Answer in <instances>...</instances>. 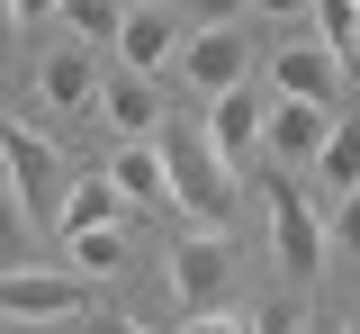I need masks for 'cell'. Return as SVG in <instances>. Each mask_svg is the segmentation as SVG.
<instances>
[{
  "instance_id": "9",
  "label": "cell",
  "mask_w": 360,
  "mask_h": 334,
  "mask_svg": "<svg viewBox=\"0 0 360 334\" xmlns=\"http://www.w3.org/2000/svg\"><path fill=\"white\" fill-rule=\"evenodd\" d=\"M324 127H333V109L270 99V109H262V154H279V163H315V154H324Z\"/></svg>"
},
{
  "instance_id": "29",
  "label": "cell",
  "mask_w": 360,
  "mask_h": 334,
  "mask_svg": "<svg viewBox=\"0 0 360 334\" xmlns=\"http://www.w3.org/2000/svg\"><path fill=\"white\" fill-rule=\"evenodd\" d=\"M0 18H9V0H0Z\"/></svg>"
},
{
  "instance_id": "3",
  "label": "cell",
  "mask_w": 360,
  "mask_h": 334,
  "mask_svg": "<svg viewBox=\"0 0 360 334\" xmlns=\"http://www.w3.org/2000/svg\"><path fill=\"white\" fill-rule=\"evenodd\" d=\"M225 280H234V253H225V235H207V226H180V235H172V298H180V316L217 307Z\"/></svg>"
},
{
  "instance_id": "23",
  "label": "cell",
  "mask_w": 360,
  "mask_h": 334,
  "mask_svg": "<svg viewBox=\"0 0 360 334\" xmlns=\"http://www.w3.org/2000/svg\"><path fill=\"white\" fill-rule=\"evenodd\" d=\"M9 9H18V18L37 27V18H54V9H63V0H9Z\"/></svg>"
},
{
  "instance_id": "25",
  "label": "cell",
  "mask_w": 360,
  "mask_h": 334,
  "mask_svg": "<svg viewBox=\"0 0 360 334\" xmlns=\"http://www.w3.org/2000/svg\"><path fill=\"white\" fill-rule=\"evenodd\" d=\"M90 334H144V326H135V316H99Z\"/></svg>"
},
{
  "instance_id": "28",
  "label": "cell",
  "mask_w": 360,
  "mask_h": 334,
  "mask_svg": "<svg viewBox=\"0 0 360 334\" xmlns=\"http://www.w3.org/2000/svg\"><path fill=\"white\" fill-rule=\"evenodd\" d=\"M0 190H9V144H0Z\"/></svg>"
},
{
  "instance_id": "13",
  "label": "cell",
  "mask_w": 360,
  "mask_h": 334,
  "mask_svg": "<svg viewBox=\"0 0 360 334\" xmlns=\"http://www.w3.org/2000/svg\"><path fill=\"white\" fill-rule=\"evenodd\" d=\"M117 208H127V199L108 190V172H90V181H63L54 226H63V235H90V226H117Z\"/></svg>"
},
{
  "instance_id": "22",
  "label": "cell",
  "mask_w": 360,
  "mask_h": 334,
  "mask_svg": "<svg viewBox=\"0 0 360 334\" xmlns=\"http://www.w3.org/2000/svg\"><path fill=\"white\" fill-rule=\"evenodd\" d=\"M180 9H189V18H198V27H234V18H243V9H252V0H180Z\"/></svg>"
},
{
  "instance_id": "24",
  "label": "cell",
  "mask_w": 360,
  "mask_h": 334,
  "mask_svg": "<svg viewBox=\"0 0 360 334\" xmlns=\"http://www.w3.org/2000/svg\"><path fill=\"white\" fill-rule=\"evenodd\" d=\"M262 18H307V0H262Z\"/></svg>"
},
{
  "instance_id": "1",
  "label": "cell",
  "mask_w": 360,
  "mask_h": 334,
  "mask_svg": "<svg viewBox=\"0 0 360 334\" xmlns=\"http://www.w3.org/2000/svg\"><path fill=\"white\" fill-rule=\"evenodd\" d=\"M153 154H162V190H172V208L189 217V226L225 235V217H234V172L207 154V136H198V127H162Z\"/></svg>"
},
{
  "instance_id": "7",
  "label": "cell",
  "mask_w": 360,
  "mask_h": 334,
  "mask_svg": "<svg viewBox=\"0 0 360 334\" xmlns=\"http://www.w3.org/2000/svg\"><path fill=\"white\" fill-rule=\"evenodd\" d=\"M180 63V9H127V27H117V73H162Z\"/></svg>"
},
{
  "instance_id": "20",
  "label": "cell",
  "mask_w": 360,
  "mask_h": 334,
  "mask_svg": "<svg viewBox=\"0 0 360 334\" xmlns=\"http://www.w3.org/2000/svg\"><path fill=\"white\" fill-rule=\"evenodd\" d=\"M324 244H342V253L360 262V190H352V199H333V235H324Z\"/></svg>"
},
{
  "instance_id": "4",
  "label": "cell",
  "mask_w": 360,
  "mask_h": 334,
  "mask_svg": "<svg viewBox=\"0 0 360 334\" xmlns=\"http://www.w3.org/2000/svg\"><path fill=\"white\" fill-rule=\"evenodd\" d=\"M180 82L207 91V99L243 91V82H252V46H243V27H198V37L180 46Z\"/></svg>"
},
{
  "instance_id": "21",
  "label": "cell",
  "mask_w": 360,
  "mask_h": 334,
  "mask_svg": "<svg viewBox=\"0 0 360 334\" xmlns=\"http://www.w3.org/2000/svg\"><path fill=\"white\" fill-rule=\"evenodd\" d=\"M180 334H252V316H225V307H198V316H180Z\"/></svg>"
},
{
  "instance_id": "27",
  "label": "cell",
  "mask_w": 360,
  "mask_h": 334,
  "mask_svg": "<svg viewBox=\"0 0 360 334\" xmlns=\"http://www.w3.org/2000/svg\"><path fill=\"white\" fill-rule=\"evenodd\" d=\"M127 9H180V0H127Z\"/></svg>"
},
{
  "instance_id": "12",
  "label": "cell",
  "mask_w": 360,
  "mask_h": 334,
  "mask_svg": "<svg viewBox=\"0 0 360 334\" xmlns=\"http://www.w3.org/2000/svg\"><path fill=\"white\" fill-rule=\"evenodd\" d=\"M0 144H9V190L18 199H54L63 190V154H54L45 136H27L18 118H0Z\"/></svg>"
},
{
  "instance_id": "17",
  "label": "cell",
  "mask_w": 360,
  "mask_h": 334,
  "mask_svg": "<svg viewBox=\"0 0 360 334\" xmlns=\"http://www.w3.org/2000/svg\"><path fill=\"white\" fill-rule=\"evenodd\" d=\"M54 18H63L82 46H117V27H127V0H63Z\"/></svg>"
},
{
  "instance_id": "10",
  "label": "cell",
  "mask_w": 360,
  "mask_h": 334,
  "mask_svg": "<svg viewBox=\"0 0 360 334\" xmlns=\"http://www.w3.org/2000/svg\"><path fill=\"white\" fill-rule=\"evenodd\" d=\"M37 91L54 99L63 118H90V109H99V54H90V46H54L37 63Z\"/></svg>"
},
{
  "instance_id": "5",
  "label": "cell",
  "mask_w": 360,
  "mask_h": 334,
  "mask_svg": "<svg viewBox=\"0 0 360 334\" xmlns=\"http://www.w3.org/2000/svg\"><path fill=\"white\" fill-rule=\"evenodd\" d=\"M262 109H270V99L252 91V82H243V91H225V99H207V127H198V136H207V154H217L234 181H243V172H252V154H262Z\"/></svg>"
},
{
  "instance_id": "11",
  "label": "cell",
  "mask_w": 360,
  "mask_h": 334,
  "mask_svg": "<svg viewBox=\"0 0 360 334\" xmlns=\"http://www.w3.org/2000/svg\"><path fill=\"white\" fill-rule=\"evenodd\" d=\"M270 82H279V99L333 109V91H342V63H333L324 46H279V54H270Z\"/></svg>"
},
{
  "instance_id": "2",
  "label": "cell",
  "mask_w": 360,
  "mask_h": 334,
  "mask_svg": "<svg viewBox=\"0 0 360 334\" xmlns=\"http://www.w3.org/2000/svg\"><path fill=\"white\" fill-rule=\"evenodd\" d=\"M90 307V280L82 271H0V326H63Z\"/></svg>"
},
{
  "instance_id": "14",
  "label": "cell",
  "mask_w": 360,
  "mask_h": 334,
  "mask_svg": "<svg viewBox=\"0 0 360 334\" xmlns=\"http://www.w3.org/2000/svg\"><path fill=\"white\" fill-rule=\"evenodd\" d=\"M315 181H324V199H352L360 190V118H333V127H324Z\"/></svg>"
},
{
  "instance_id": "16",
  "label": "cell",
  "mask_w": 360,
  "mask_h": 334,
  "mask_svg": "<svg viewBox=\"0 0 360 334\" xmlns=\"http://www.w3.org/2000/svg\"><path fill=\"white\" fill-rule=\"evenodd\" d=\"M307 18L324 27V54H333L342 73H360V9L352 0H307Z\"/></svg>"
},
{
  "instance_id": "18",
  "label": "cell",
  "mask_w": 360,
  "mask_h": 334,
  "mask_svg": "<svg viewBox=\"0 0 360 334\" xmlns=\"http://www.w3.org/2000/svg\"><path fill=\"white\" fill-rule=\"evenodd\" d=\"M63 244H72V271H82V280H99V271L127 262V235H117V226H90V235H63Z\"/></svg>"
},
{
  "instance_id": "26",
  "label": "cell",
  "mask_w": 360,
  "mask_h": 334,
  "mask_svg": "<svg viewBox=\"0 0 360 334\" xmlns=\"http://www.w3.org/2000/svg\"><path fill=\"white\" fill-rule=\"evenodd\" d=\"M297 334H352V326H333V316H297Z\"/></svg>"
},
{
  "instance_id": "19",
  "label": "cell",
  "mask_w": 360,
  "mask_h": 334,
  "mask_svg": "<svg viewBox=\"0 0 360 334\" xmlns=\"http://www.w3.org/2000/svg\"><path fill=\"white\" fill-rule=\"evenodd\" d=\"M27 262V208H18V190H0V271H18Z\"/></svg>"
},
{
  "instance_id": "8",
  "label": "cell",
  "mask_w": 360,
  "mask_h": 334,
  "mask_svg": "<svg viewBox=\"0 0 360 334\" xmlns=\"http://www.w3.org/2000/svg\"><path fill=\"white\" fill-rule=\"evenodd\" d=\"M90 118H108L127 144H153L162 99H153V82H144V73H99V109H90Z\"/></svg>"
},
{
  "instance_id": "30",
  "label": "cell",
  "mask_w": 360,
  "mask_h": 334,
  "mask_svg": "<svg viewBox=\"0 0 360 334\" xmlns=\"http://www.w3.org/2000/svg\"><path fill=\"white\" fill-rule=\"evenodd\" d=\"M352 9H360V0H352Z\"/></svg>"
},
{
  "instance_id": "6",
  "label": "cell",
  "mask_w": 360,
  "mask_h": 334,
  "mask_svg": "<svg viewBox=\"0 0 360 334\" xmlns=\"http://www.w3.org/2000/svg\"><path fill=\"white\" fill-rule=\"evenodd\" d=\"M270 244H279V271H324V217H315L307 190H288V181H270Z\"/></svg>"
},
{
  "instance_id": "15",
  "label": "cell",
  "mask_w": 360,
  "mask_h": 334,
  "mask_svg": "<svg viewBox=\"0 0 360 334\" xmlns=\"http://www.w3.org/2000/svg\"><path fill=\"white\" fill-rule=\"evenodd\" d=\"M108 190L117 199H172L162 190V154H153V144H117V154H108Z\"/></svg>"
}]
</instances>
